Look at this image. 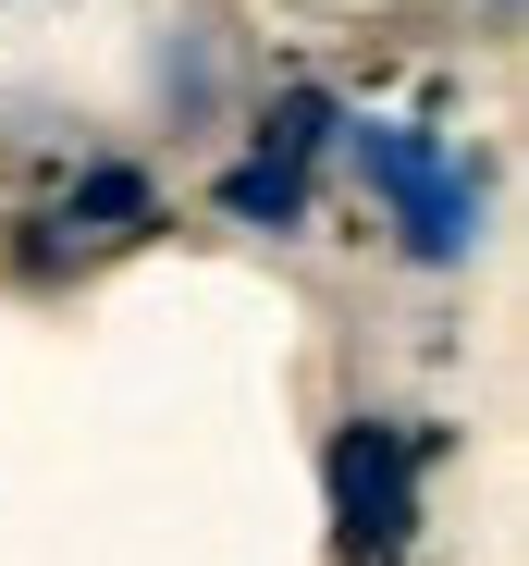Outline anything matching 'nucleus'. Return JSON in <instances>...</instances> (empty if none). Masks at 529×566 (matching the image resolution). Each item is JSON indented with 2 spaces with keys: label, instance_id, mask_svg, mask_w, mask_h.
I'll use <instances>...</instances> for the list:
<instances>
[{
  "label": "nucleus",
  "instance_id": "f03ea898",
  "mask_svg": "<svg viewBox=\"0 0 529 566\" xmlns=\"http://www.w3.org/2000/svg\"><path fill=\"white\" fill-rule=\"evenodd\" d=\"M370 172H382V198L419 222V247L431 259H444V247H468V185H444V160H431V148H406V136H370Z\"/></svg>",
  "mask_w": 529,
  "mask_h": 566
},
{
  "label": "nucleus",
  "instance_id": "f257e3e1",
  "mask_svg": "<svg viewBox=\"0 0 529 566\" xmlns=\"http://www.w3.org/2000/svg\"><path fill=\"white\" fill-rule=\"evenodd\" d=\"M332 517H345L358 554H382V542L406 530V443H394V431H345V443H332Z\"/></svg>",
  "mask_w": 529,
  "mask_h": 566
},
{
  "label": "nucleus",
  "instance_id": "7ed1b4c3",
  "mask_svg": "<svg viewBox=\"0 0 529 566\" xmlns=\"http://www.w3.org/2000/svg\"><path fill=\"white\" fill-rule=\"evenodd\" d=\"M74 222H148V172H124V160L86 172V185H74Z\"/></svg>",
  "mask_w": 529,
  "mask_h": 566
}]
</instances>
